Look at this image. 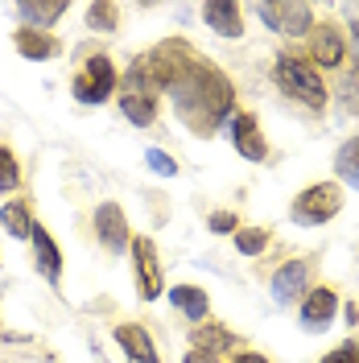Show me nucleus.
I'll return each mask as SVG.
<instances>
[{
    "instance_id": "1",
    "label": "nucleus",
    "mask_w": 359,
    "mask_h": 363,
    "mask_svg": "<svg viewBox=\"0 0 359 363\" xmlns=\"http://www.w3.org/2000/svg\"><path fill=\"white\" fill-rule=\"evenodd\" d=\"M170 91H174V108L182 112L186 124H194V133H206L231 108V83L219 70L206 67L202 58L182 74L178 83H170Z\"/></svg>"
},
{
    "instance_id": "2",
    "label": "nucleus",
    "mask_w": 359,
    "mask_h": 363,
    "mask_svg": "<svg viewBox=\"0 0 359 363\" xmlns=\"http://www.w3.org/2000/svg\"><path fill=\"white\" fill-rule=\"evenodd\" d=\"M277 83L285 87V95L302 99L306 108H322V104H326V87H322V79L314 74V67H310V62L281 58V62H277Z\"/></svg>"
},
{
    "instance_id": "3",
    "label": "nucleus",
    "mask_w": 359,
    "mask_h": 363,
    "mask_svg": "<svg viewBox=\"0 0 359 363\" xmlns=\"http://www.w3.org/2000/svg\"><path fill=\"white\" fill-rule=\"evenodd\" d=\"M338 206H343V190L331 186V182H322V186H310V190L293 203V219H297V223H326Z\"/></svg>"
},
{
    "instance_id": "4",
    "label": "nucleus",
    "mask_w": 359,
    "mask_h": 363,
    "mask_svg": "<svg viewBox=\"0 0 359 363\" xmlns=\"http://www.w3.org/2000/svg\"><path fill=\"white\" fill-rule=\"evenodd\" d=\"M116 87V70L108 58H87V67L79 70V79H74V95L83 99V104H104Z\"/></svg>"
},
{
    "instance_id": "5",
    "label": "nucleus",
    "mask_w": 359,
    "mask_h": 363,
    "mask_svg": "<svg viewBox=\"0 0 359 363\" xmlns=\"http://www.w3.org/2000/svg\"><path fill=\"white\" fill-rule=\"evenodd\" d=\"M260 21L269 29H277V33H306L310 29V4L272 0V4H260Z\"/></svg>"
},
{
    "instance_id": "6",
    "label": "nucleus",
    "mask_w": 359,
    "mask_h": 363,
    "mask_svg": "<svg viewBox=\"0 0 359 363\" xmlns=\"http://www.w3.org/2000/svg\"><path fill=\"white\" fill-rule=\"evenodd\" d=\"M95 231H99L104 248L112 252H124V244H128V223H124V211L116 203H104L95 211Z\"/></svg>"
},
{
    "instance_id": "7",
    "label": "nucleus",
    "mask_w": 359,
    "mask_h": 363,
    "mask_svg": "<svg viewBox=\"0 0 359 363\" xmlns=\"http://www.w3.org/2000/svg\"><path fill=\"white\" fill-rule=\"evenodd\" d=\"M133 256H136V272H140V297L153 301L161 294V272H158V248H153V240H136Z\"/></svg>"
},
{
    "instance_id": "8",
    "label": "nucleus",
    "mask_w": 359,
    "mask_h": 363,
    "mask_svg": "<svg viewBox=\"0 0 359 363\" xmlns=\"http://www.w3.org/2000/svg\"><path fill=\"white\" fill-rule=\"evenodd\" d=\"M231 136H236V149L248 161H265V140L256 136V120L252 116H231Z\"/></svg>"
},
{
    "instance_id": "9",
    "label": "nucleus",
    "mask_w": 359,
    "mask_h": 363,
    "mask_svg": "<svg viewBox=\"0 0 359 363\" xmlns=\"http://www.w3.org/2000/svg\"><path fill=\"white\" fill-rule=\"evenodd\" d=\"M116 339H120V347L128 351L133 363H158V351H153V342L140 326H116Z\"/></svg>"
},
{
    "instance_id": "10",
    "label": "nucleus",
    "mask_w": 359,
    "mask_h": 363,
    "mask_svg": "<svg viewBox=\"0 0 359 363\" xmlns=\"http://www.w3.org/2000/svg\"><path fill=\"white\" fill-rule=\"evenodd\" d=\"M202 17H206V25H211L215 33H223V38H240V9H236V4H227V0H211V4L202 9Z\"/></svg>"
},
{
    "instance_id": "11",
    "label": "nucleus",
    "mask_w": 359,
    "mask_h": 363,
    "mask_svg": "<svg viewBox=\"0 0 359 363\" xmlns=\"http://www.w3.org/2000/svg\"><path fill=\"white\" fill-rule=\"evenodd\" d=\"M331 318H335V294L331 289H314V294L306 297V306H302V322L310 330H322Z\"/></svg>"
},
{
    "instance_id": "12",
    "label": "nucleus",
    "mask_w": 359,
    "mask_h": 363,
    "mask_svg": "<svg viewBox=\"0 0 359 363\" xmlns=\"http://www.w3.org/2000/svg\"><path fill=\"white\" fill-rule=\"evenodd\" d=\"M29 235H33V248H38V269H42V277H45V281H58V272H62V264H58V260H62V256H58V248H54L50 231L33 223V231H29Z\"/></svg>"
},
{
    "instance_id": "13",
    "label": "nucleus",
    "mask_w": 359,
    "mask_h": 363,
    "mask_svg": "<svg viewBox=\"0 0 359 363\" xmlns=\"http://www.w3.org/2000/svg\"><path fill=\"white\" fill-rule=\"evenodd\" d=\"M302 285H306V264L302 260H289L285 269L272 277V297L277 301H293V297L302 294Z\"/></svg>"
},
{
    "instance_id": "14",
    "label": "nucleus",
    "mask_w": 359,
    "mask_h": 363,
    "mask_svg": "<svg viewBox=\"0 0 359 363\" xmlns=\"http://www.w3.org/2000/svg\"><path fill=\"white\" fill-rule=\"evenodd\" d=\"M17 50H21L25 58H54L62 45L54 42L50 33H42V29H21L17 33Z\"/></svg>"
},
{
    "instance_id": "15",
    "label": "nucleus",
    "mask_w": 359,
    "mask_h": 363,
    "mask_svg": "<svg viewBox=\"0 0 359 363\" xmlns=\"http://www.w3.org/2000/svg\"><path fill=\"white\" fill-rule=\"evenodd\" d=\"M170 301H174L190 322H202V318H206V294L194 289V285H178V289H170Z\"/></svg>"
},
{
    "instance_id": "16",
    "label": "nucleus",
    "mask_w": 359,
    "mask_h": 363,
    "mask_svg": "<svg viewBox=\"0 0 359 363\" xmlns=\"http://www.w3.org/2000/svg\"><path fill=\"white\" fill-rule=\"evenodd\" d=\"M338 58H343V38H338V29L322 25V29L314 33V62H322V67H338Z\"/></svg>"
},
{
    "instance_id": "17",
    "label": "nucleus",
    "mask_w": 359,
    "mask_h": 363,
    "mask_svg": "<svg viewBox=\"0 0 359 363\" xmlns=\"http://www.w3.org/2000/svg\"><path fill=\"white\" fill-rule=\"evenodd\" d=\"M194 347H199L202 355L227 351V347H231V335H227L223 326H199V330H194Z\"/></svg>"
},
{
    "instance_id": "18",
    "label": "nucleus",
    "mask_w": 359,
    "mask_h": 363,
    "mask_svg": "<svg viewBox=\"0 0 359 363\" xmlns=\"http://www.w3.org/2000/svg\"><path fill=\"white\" fill-rule=\"evenodd\" d=\"M25 21H33V25H50V21H58L62 13H67V0H54V4H21L17 9Z\"/></svg>"
},
{
    "instance_id": "19",
    "label": "nucleus",
    "mask_w": 359,
    "mask_h": 363,
    "mask_svg": "<svg viewBox=\"0 0 359 363\" xmlns=\"http://www.w3.org/2000/svg\"><path fill=\"white\" fill-rule=\"evenodd\" d=\"M0 223L9 227V235H17V240H25L29 231H33V223H29V211H25L21 203H9L4 211H0Z\"/></svg>"
},
{
    "instance_id": "20",
    "label": "nucleus",
    "mask_w": 359,
    "mask_h": 363,
    "mask_svg": "<svg viewBox=\"0 0 359 363\" xmlns=\"http://www.w3.org/2000/svg\"><path fill=\"white\" fill-rule=\"evenodd\" d=\"M338 174L359 190V140H351V145L338 149Z\"/></svg>"
},
{
    "instance_id": "21",
    "label": "nucleus",
    "mask_w": 359,
    "mask_h": 363,
    "mask_svg": "<svg viewBox=\"0 0 359 363\" xmlns=\"http://www.w3.org/2000/svg\"><path fill=\"white\" fill-rule=\"evenodd\" d=\"M87 17H91V29H104V33H112L120 13H116V4H91Z\"/></svg>"
},
{
    "instance_id": "22",
    "label": "nucleus",
    "mask_w": 359,
    "mask_h": 363,
    "mask_svg": "<svg viewBox=\"0 0 359 363\" xmlns=\"http://www.w3.org/2000/svg\"><path fill=\"white\" fill-rule=\"evenodd\" d=\"M17 182H21V174H17V161H13V153H9V149H0V190H17Z\"/></svg>"
},
{
    "instance_id": "23",
    "label": "nucleus",
    "mask_w": 359,
    "mask_h": 363,
    "mask_svg": "<svg viewBox=\"0 0 359 363\" xmlns=\"http://www.w3.org/2000/svg\"><path fill=\"white\" fill-rule=\"evenodd\" d=\"M236 244H240L244 256H256V252L265 248V231H240V235H236Z\"/></svg>"
},
{
    "instance_id": "24",
    "label": "nucleus",
    "mask_w": 359,
    "mask_h": 363,
    "mask_svg": "<svg viewBox=\"0 0 359 363\" xmlns=\"http://www.w3.org/2000/svg\"><path fill=\"white\" fill-rule=\"evenodd\" d=\"M149 165H153L158 174H165V178H170V174H178L174 157H170V153H161V149H149Z\"/></svg>"
},
{
    "instance_id": "25",
    "label": "nucleus",
    "mask_w": 359,
    "mask_h": 363,
    "mask_svg": "<svg viewBox=\"0 0 359 363\" xmlns=\"http://www.w3.org/2000/svg\"><path fill=\"white\" fill-rule=\"evenodd\" d=\"M231 227H236V215H227V211H215V215H211V231H219V235H227Z\"/></svg>"
},
{
    "instance_id": "26",
    "label": "nucleus",
    "mask_w": 359,
    "mask_h": 363,
    "mask_svg": "<svg viewBox=\"0 0 359 363\" xmlns=\"http://www.w3.org/2000/svg\"><path fill=\"white\" fill-rule=\"evenodd\" d=\"M322 363H359V359H355V351H351V347H343V351H335V355H326Z\"/></svg>"
},
{
    "instance_id": "27",
    "label": "nucleus",
    "mask_w": 359,
    "mask_h": 363,
    "mask_svg": "<svg viewBox=\"0 0 359 363\" xmlns=\"http://www.w3.org/2000/svg\"><path fill=\"white\" fill-rule=\"evenodd\" d=\"M186 363H215V355H202V351H190V355H186Z\"/></svg>"
},
{
    "instance_id": "28",
    "label": "nucleus",
    "mask_w": 359,
    "mask_h": 363,
    "mask_svg": "<svg viewBox=\"0 0 359 363\" xmlns=\"http://www.w3.org/2000/svg\"><path fill=\"white\" fill-rule=\"evenodd\" d=\"M236 363H269V359H260V355H240Z\"/></svg>"
}]
</instances>
